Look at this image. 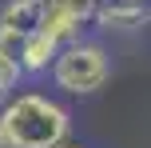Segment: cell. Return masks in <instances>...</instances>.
<instances>
[{
	"label": "cell",
	"mask_w": 151,
	"mask_h": 148,
	"mask_svg": "<svg viewBox=\"0 0 151 148\" xmlns=\"http://www.w3.org/2000/svg\"><path fill=\"white\" fill-rule=\"evenodd\" d=\"M91 24V12L76 0H44L40 4V32L56 44H76L83 40V28Z\"/></svg>",
	"instance_id": "cell-3"
},
{
	"label": "cell",
	"mask_w": 151,
	"mask_h": 148,
	"mask_svg": "<svg viewBox=\"0 0 151 148\" xmlns=\"http://www.w3.org/2000/svg\"><path fill=\"white\" fill-rule=\"evenodd\" d=\"M56 52H60V44H56V40H48L40 28L32 32V36H24L20 56H16L20 76H40V72H48V68H52V60H56Z\"/></svg>",
	"instance_id": "cell-5"
},
{
	"label": "cell",
	"mask_w": 151,
	"mask_h": 148,
	"mask_svg": "<svg viewBox=\"0 0 151 148\" xmlns=\"http://www.w3.org/2000/svg\"><path fill=\"white\" fill-rule=\"evenodd\" d=\"M60 148H83V144H60Z\"/></svg>",
	"instance_id": "cell-8"
},
{
	"label": "cell",
	"mask_w": 151,
	"mask_h": 148,
	"mask_svg": "<svg viewBox=\"0 0 151 148\" xmlns=\"http://www.w3.org/2000/svg\"><path fill=\"white\" fill-rule=\"evenodd\" d=\"M76 4H83V8H88V12H91V8H96L99 0H76Z\"/></svg>",
	"instance_id": "cell-7"
},
{
	"label": "cell",
	"mask_w": 151,
	"mask_h": 148,
	"mask_svg": "<svg viewBox=\"0 0 151 148\" xmlns=\"http://www.w3.org/2000/svg\"><path fill=\"white\" fill-rule=\"evenodd\" d=\"M96 28H143L147 24V0H99L91 8Z\"/></svg>",
	"instance_id": "cell-4"
},
{
	"label": "cell",
	"mask_w": 151,
	"mask_h": 148,
	"mask_svg": "<svg viewBox=\"0 0 151 148\" xmlns=\"http://www.w3.org/2000/svg\"><path fill=\"white\" fill-rule=\"evenodd\" d=\"M0 148H4V144H0Z\"/></svg>",
	"instance_id": "cell-9"
},
{
	"label": "cell",
	"mask_w": 151,
	"mask_h": 148,
	"mask_svg": "<svg viewBox=\"0 0 151 148\" xmlns=\"http://www.w3.org/2000/svg\"><path fill=\"white\" fill-rule=\"evenodd\" d=\"M52 84L68 96H91L107 84L111 76V60H107L104 44L96 40H76V44H64L52 60Z\"/></svg>",
	"instance_id": "cell-2"
},
{
	"label": "cell",
	"mask_w": 151,
	"mask_h": 148,
	"mask_svg": "<svg viewBox=\"0 0 151 148\" xmlns=\"http://www.w3.org/2000/svg\"><path fill=\"white\" fill-rule=\"evenodd\" d=\"M72 116L48 92H16L0 108V144L4 148H60L68 144Z\"/></svg>",
	"instance_id": "cell-1"
},
{
	"label": "cell",
	"mask_w": 151,
	"mask_h": 148,
	"mask_svg": "<svg viewBox=\"0 0 151 148\" xmlns=\"http://www.w3.org/2000/svg\"><path fill=\"white\" fill-rule=\"evenodd\" d=\"M20 80H24V76H20V68H16L12 60H4V56H0V108H4V104L16 96Z\"/></svg>",
	"instance_id": "cell-6"
}]
</instances>
